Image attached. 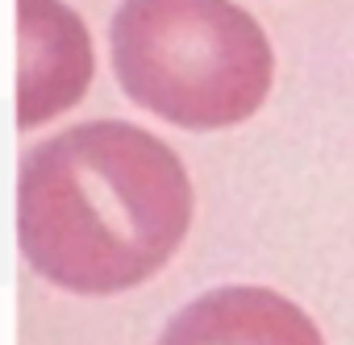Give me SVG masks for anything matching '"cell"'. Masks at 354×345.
Returning <instances> with one entry per match:
<instances>
[{
	"label": "cell",
	"instance_id": "1",
	"mask_svg": "<svg viewBox=\"0 0 354 345\" xmlns=\"http://www.w3.org/2000/svg\"><path fill=\"white\" fill-rule=\"evenodd\" d=\"M192 225V179L162 137L129 121H84L26 150L17 241L71 295H121L158 275Z\"/></svg>",
	"mask_w": 354,
	"mask_h": 345
},
{
	"label": "cell",
	"instance_id": "2",
	"mask_svg": "<svg viewBox=\"0 0 354 345\" xmlns=\"http://www.w3.org/2000/svg\"><path fill=\"white\" fill-rule=\"evenodd\" d=\"M109 59L138 108L192 133L250 121L275 79L263 26L234 0H121Z\"/></svg>",
	"mask_w": 354,
	"mask_h": 345
},
{
	"label": "cell",
	"instance_id": "3",
	"mask_svg": "<svg viewBox=\"0 0 354 345\" xmlns=\"http://www.w3.org/2000/svg\"><path fill=\"white\" fill-rule=\"evenodd\" d=\"M96 59L88 26L63 0H17V129L30 133L75 108Z\"/></svg>",
	"mask_w": 354,
	"mask_h": 345
},
{
	"label": "cell",
	"instance_id": "4",
	"mask_svg": "<svg viewBox=\"0 0 354 345\" xmlns=\"http://www.w3.org/2000/svg\"><path fill=\"white\" fill-rule=\"evenodd\" d=\"M158 345H325L304 308L271 287H217L175 312Z\"/></svg>",
	"mask_w": 354,
	"mask_h": 345
}]
</instances>
